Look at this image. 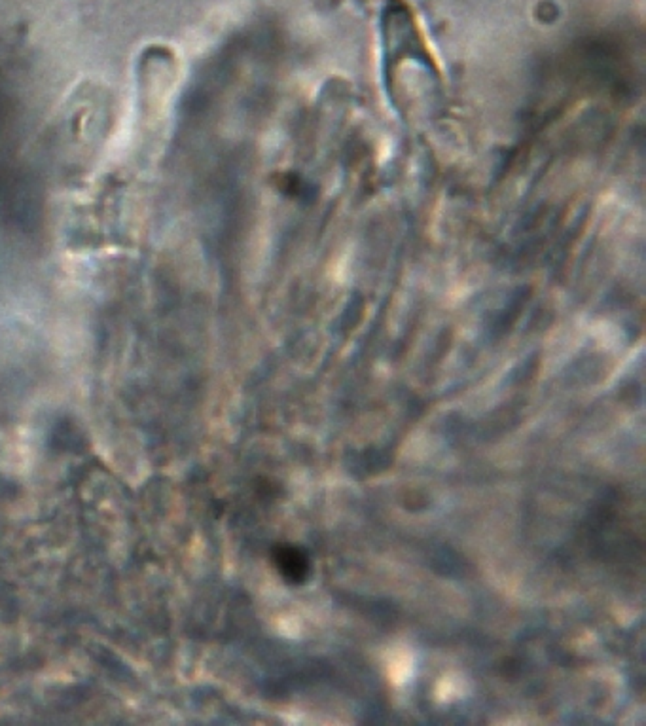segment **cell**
I'll return each instance as SVG.
<instances>
[{"label":"cell","mask_w":646,"mask_h":726,"mask_svg":"<svg viewBox=\"0 0 646 726\" xmlns=\"http://www.w3.org/2000/svg\"><path fill=\"white\" fill-rule=\"evenodd\" d=\"M275 565L281 573L285 581L292 584L306 583L307 576L311 573V563L309 557L301 548L292 546V544H282L275 550Z\"/></svg>","instance_id":"cell-1"}]
</instances>
